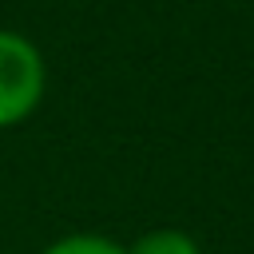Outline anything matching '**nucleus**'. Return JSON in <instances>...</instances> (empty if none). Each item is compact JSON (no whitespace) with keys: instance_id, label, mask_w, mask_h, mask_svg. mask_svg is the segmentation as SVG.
Returning a JSON list of instances; mask_svg holds the SVG:
<instances>
[{"instance_id":"nucleus-1","label":"nucleus","mask_w":254,"mask_h":254,"mask_svg":"<svg viewBox=\"0 0 254 254\" xmlns=\"http://www.w3.org/2000/svg\"><path fill=\"white\" fill-rule=\"evenodd\" d=\"M48 99V56L44 48L16 32L0 28V131L28 123Z\"/></svg>"},{"instance_id":"nucleus-2","label":"nucleus","mask_w":254,"mask_h":254,"mask_svg":"<svg viewBox=\"0 0 254 254\" xmlns=\"http://www.w3.org/2000/svg\"><path fill=\"white\" fill-rule=\"evenodd\" d=\"M127 254H202V246L183 226H151L127 242Z\"/></svg>"},{"instance_id":"nucleus-3","label":"nucleus","mask_w":254,"mask_h":254,"mask_svg":"<svg viewBox=\"0 0 254 254\" xmlns=\"http://www.w3.org/2000/svg\"><path fill=\"white\" fill-rule=\"evenodd\" d=\"M40 254H127V242L103 234V230H67L52 238Z\"/></svg>"}]
</instances>
